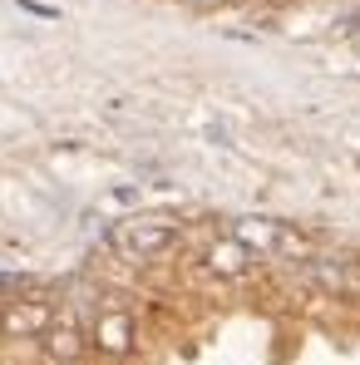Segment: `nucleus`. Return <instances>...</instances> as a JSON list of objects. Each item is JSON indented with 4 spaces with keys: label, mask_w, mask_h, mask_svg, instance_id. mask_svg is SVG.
<instances>
[{
    "label": "nucleus",
    "mask_w": 360,
    "mask_h": 365,
    "mask_svg": "<svg viewBox=\"0 0 360 365\" xmlns=\"http://www.w3.org/2000/svg\"><path fill=\"white\" fill-rule=\"evenodd\" d=\"M133 316L128 311H104L99 321H94V346L104 351V356H128L133 351Z\"/></svg>",
    "instance_id": "39448f33"
},
{
    "label": "nucleus",
    "mask_w": 360,
    "mask_h": 365,
    "mask_svg": "<svg viewBox=\"0 0 360 365\" xmlns=\"http://www.w3.org/2000/svg\"><path fill=\"white\" fill-rule=\"evenodd\" d=\"M50 321H55L50 302H5V311H0V336L5 341H35V336L50 331Z\"/></svg>",
    "instance_id": "7ed1b4c3"
},
{
    "label": "nucleus",
    "mask_w": 360,
    "mask_h": 365,
    "mask_svg": "<svg viewBox=\"0 0 360 365\" xmlns=\"http://www.w3.org/2000/svg\"><path fill=\"white\" fill-rule=\"evenodd\" d=\"M45 341V356L55 365H79L84 361V331L74 321H50V331L40 336Z\"/></svg>",
    "instance_id": "423d86ee"
},
{
    "label": "nucleus",
    "mask_w": 360,
    "mask_h": 365,
    "mask_svg": "<svg viewBox=\"0 0 360 365\" xmlns=\"http://www.w3.org/2000/svg\"><path fill=\"white\" fill-rule=\"evenodd\" d=\"M227 237H237L252 257H267V262H297V257H311V242L301 237L297 227L272 222V217H237V222L227 227Z\"/></svg>",
    "instance_id": "f257e3e1"
},
{
    "label": "nucleus",
    "mask_w": 360,
    "mask_h": 365,
    "mask_svg": "<svg viewBox=\"0 0 360 365\" xmlns=\"http://www.w3.org/2000/svg\"><path fill=\"white\" fill-rule=\"evenodd\" d=\"M252 267H257V257L237 237H217L202 247V272H212L217 282H242V277H252Z\"/></svg>",
    "instance_id": "20e7f679"
},
{
    "label": "nucleus",
    "mask_w": 360,
    "mask_h": 365,
    "mask_svg": "<svg viewBox=\"0 0 360 365\" xmlns=\"http://www.w3.org/2000/svg\"><path fill=\"white\" fill-rule=\"evenodd\" d=\"M187 5H197V10H212V5H222V0H187Z\"/></svg>",
    "instance_id": "0eeeda50"
},
{
    "label": "nucleus",
    "mask_w": 360,
    "mask_h": 365,
    "mask_svg": "<svg viewBox=\"0 0 360 365\" xmlns=\"http://www.w3.org/2000/svg\"><path fill=\"white\" fill-rule=\"evenodd\" d=\"M178 237V222L173 217H128L119 222V232H114V247H119V257L128 262H153L158 252H168Z\"/></svg>",
    "instance_id": "f03ea898"
}]
</instances>
